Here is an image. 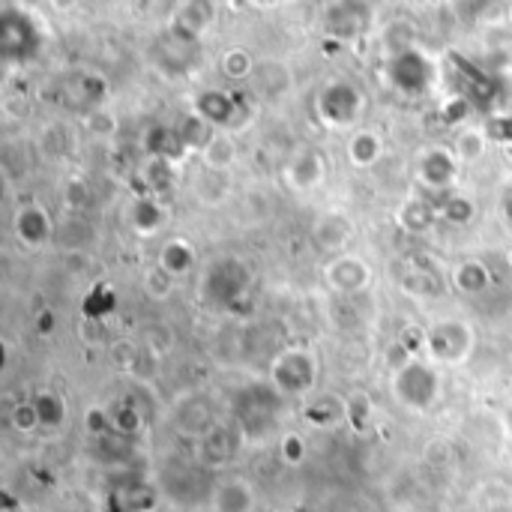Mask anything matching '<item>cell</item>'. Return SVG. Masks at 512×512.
Here are the masks:
<instances>
[{
	"mask_svg": "<svg viewBox=\"0 0 512 512\" xmlns=\"http://www.w3.org/2000/svg\"><path fill=\"white\" fill-rule=\"evenodd\" d=\"M213 504H216V512H249L252 510V495L243 483H228L216 492Z\"/></svg>",
	"mask_w": 512,
	"mask_h": 512,
	"instance_id": "cell-1",
	"label": "cell"
},
{
	"mask_svg": "<svg viewBox=\"0 0 512 512\" xmlns=\"http://www.w3.org/2000/svg\"><path fill=\"white\" fill-rule=\"evenodd\" d=\"M6 512H24V510H12V507H9V510H6Z\"/></svg>",
	"mask_w": 512,
	"mask_h": 512,
	"instance_id": "cell-2",
	"label": "cell"
}]
</instances>
